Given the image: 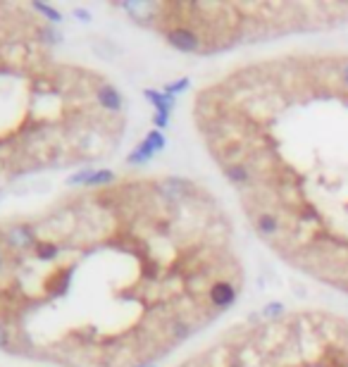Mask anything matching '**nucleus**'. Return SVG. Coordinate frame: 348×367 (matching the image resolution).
Wrapping results in <instances>:
<instances>
[{
  "label": "nucleus",
  "instance_id": "6e6552de",
  "mask_svg": "<svg viewBox=\"0 0 348 367\" xmlns=\"http://www.w3.org/2000/svg\"><path fill=\"white\" fill-rule=\"evenodd\" d=\"M225 177H227V182L234 184V186H238V189H251L253 186V172H251V167H248L246 163H232V165H225Z\"/></svg>",
  "mask_w": 348,
  "mask_h": 367
},
{
  "label": "nucleus",
  "instance_id": "f257e3e1",
  "mask_svg": "<svg viewBox=\"0 0 348 367\" xmlns=\"http://www.w3.org/2000/svg\"><path fill=\"white\" fill-rule=\"evenodd\" d=\"M34 241L3 253L8 353L60 367L158 363L217 313L208 289L229 279V224L203 191L165 198L158 179L82 189L27 217Z\"/></svg>",
  "mask_w": 348,
  "mask_h": 367
},
{
  "label": "nucleus",
  "instance_id": "20e7f679",
  "mask_svg": "<svg viewBox=\"0 0 348 367\" xmlns=\"http://www.w3.org/2000/svg\"><path fill=\"white\" fill-rule=\"evenodd\" d=\"M165 145H167V141H165V137H162V132L153 129V132H148L146 139H143L141 143H138L136 148L127 155V165H132V167H141V165L151 163L153 155H158L160 150H165Z\"/></svg>",
  "mask_w": 348,
  "mask_h": 367
},
{
  "label": "nucleus",
  "instance_id": "f8f14e48",
  "mask_svg": "<svg viewBox=\"0 0 348 367\" xmlns=\"http://www.w3.org/2000/svg\"><path fill=\"white\" fill-rule=\"evenodd\" d=\"M188 86H191V82H188V79L184 77V79H179V82L165 84V88H162V91H165L167 95H177V93H184V91H186Z\"/></svg>",
  "mask_w": 348,
  "mask_h": 367
},
{
  "label": "nucleus",
  "instance_id": "2eb2a0df",
  "mask_svg": "<svg viewBox=\"0 0 348 367\" xmlns=\"http://www.w3.org/2000/svg\"><path fill=\"white\" fill-rule=\"evenodd\" d=\"M136 367H158V363H143V365H136Z\"/></svg>",
  "mask_w": 348,
  "mask_h": 367
},
{
  "label": "nucleus",
  "instance_id": "9d476101",
  "mask_svg": "<svg viewBox=\"0 0 348 367\" xmlns=\"http://www.w3.org/2000/svg\"><path fill=\"white\" fill-rule=\"evenodd\" d=\"M260 318L265 322H279L286 318V305L282 303V300H272V303H267L265 308L260 310Z\"/></svg>",
  "mask_w": 348,
  "mask_h": 367
},
{
  "label": "nucleus",
  "instance_id": "9b49d317",
  "mask_svg": "<svg viewBox=\"0 0 348 367\" xmlns=\"http://www.w3.org/2000/svg\"><path fill=\"white\" fill-rule=\"evenodd\" d=\"M32 10H34V12H38V14H43L48 24H60V22H62V14H60L55 8L46 5V3H34Z\"/></svg>",
  "mask_w": 348,
  "mask_h": 367
},
{
  "label": "nucleus",
  "instance_id": "ddd939ff",
  "mask_svg": "<svg viewBox=\"0 0 348 367\" xmlns=\"http://www.w3.org/2000/svg\"><path fill=\"white\" fill-rule=\"evenodd\" d=\"M336 79H339V84L348 91V60H346V62H341V67H339V74H336Z\"/></svg>",
  "mask_w": 348,
  "mask_h": 367
},
{
  "label": "nucleus",
  "instance_id": "4468645a",
  "mask_svg": "<svg viewBox=\"0 0 348 367\" xmlns=\"http://www.w3.org/2000/svg\"><path fill=\"white\" fill-rule=\"evenodd\" d=\"M74 14H77L79 19H84V22H88V19H91V14H88L86 10H74Z\"/></svg>",
  "mask_w": 348,
  "mask_h": 367
},
{
  "label": "nucleus",
  "instance_id": "7ed1b4c3",
  "mask_svg": "<svg viewBox=\"0 0 348 367\" xmlns=\"http://www.w3.org/2000/svg\"><path fill=\"white\" fill-rule=\"evenodd\" d=\"M162 34H165V41L170 43L174 50H179V53L193 55V53H203V50H206L203 36L196 29L186 27V24H172V27L162 29Z\"/></svg>",
  "mask_w": 348,
  "mask_h": 367
},
{
  "label": "nucleus",
  "instance_id": "f03ea898",
  "mask_svg": "<svg viewBox=\"0 0 348 367\" xmlns=\"http://www.w3.org/2000/svg\"><path fill=\"white\" fill-rule=\"evenodd\" d=\"M19 5H0V191L34 172L108 158L122 115L98 103L108 82L51 53L62 36Z\"/></svg>",
  "mask_w": 348,
  "mask_h": 367
},
{
  "label": "nucleus",
  "instance_id": "423d86ee",
  "mask_svg": "<svg viewBox=\"0 0 348 367\" xmlns=\"http://www.w3.org/2000/svg\"><path fill=\"white\" fill-rule=\"evenodd\" d=\"M251 222H253V227H256V231L262 236V239L275 241L277 236H282V220L277 217L275 213L258 210V213H251Z\"/></svg>",
  "mask_w": 348,
  "mask_h": 367
},
{
  "label": "nucleus",
  "instance_id": "39448f33",
  "mask_svg": "<svg viewBox=\"0 0 348 367\" xmlns=\"http://www.w3.org/2000/svg\"><path fill=\"white\" fill-rule=\"evenodd\" d=\"M238 300V281L232 279H217L208 289V303L215 313H225Z\"/></svg>",
  "mask_w": 348,
  "mask_h": 367
},
{
  "label": "nucleus",
  "instance_id": "1a4fd4ad",
  "mask_svg": "<svg viewBox=\"0 0 348 367\" xmlns=\"http://www.w3.org/2000/svg\"><path fill=\"white\" fill-rule=\"evenodd\" d=\"M143 95L156 105V115L170 119V113L174 110V105H177V98H174V95H167L165 91H156V88H146Z\"/></svg>",
  "mask_w": 348,
  "mask_h": 367
},
{
  "label": "nucleus",
  "instance_id": "0eeeda50",
  "mask_svg": "<svg viewBox=\"0 0 348 367\" xmlns=\"http://www.w3.org/2000/svg\"><path fill=\"white\" fill-rule=\"evenodd\" d=\"M98 103L103 105V110H108L110 115H122L124 113V98L117 91V86H112L110 82H105L98 88Z\"/></svg>",
  "mask_w": 348,
  "mask_h": 367
}]
</instances>
